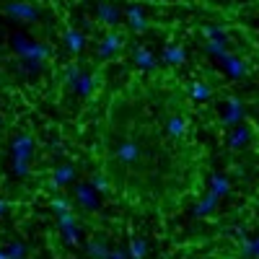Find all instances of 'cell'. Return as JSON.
Wrapping results in <instances>:
<instances>
[{
	"label": "cell",
	"mask_w": 259,
	"mask_h": 259,
	"mask_svg": "<svg viewBox=\"0 0 259 259\" xmlns=\"http://www.w3.org/2000/svg\"><path fill=\"white\" fill-rule=\"evenodd\" d=\"M101 171L112 194L148 212L174 210L194 187V166L182 138L166 130L163 112L150 114L130 96H117L101 124Z\"/></svg>",
	"instance_id": "obj_1"
},
{
	"label": "cell",
	"mask_w": 259,
	"mask_h": 259,
	"mask_svg": "<svg viewBox=\"0 0 259 259\" xmlns=\"http://www.w3.org/2000/svg\"><path fill=\"white\" fill-rule=\"evenodd\" d=\"M75 177H78V168L73 163H60L52 171V182L50 184H52V189H68V187H73Z\"/></svg>",
	"instance_id": "obj_7"
},
{
	"label": "cell",
	"mask_w": 259,
	"mask_h": 259,
	"mask_svg": "<svg viewBox=\"0 0 259 259\" xmlns=\"http://www.w3.org/2000/svg\"><path fill=\"white\" fill-rule=\"evenodd\" d=\"M112 251V246L106 244L104 236H94V239L85 244V254H89V259H106Z\"/></svg>",
	"instance_id": "obj_9"
},
{
	"label": "cell",
	"mask_w": 259,
	"mask_h": 259,
	"mask_svg": "<svg viewBox=\"0 0 259 259\" xmlns=\"http://www.w3.org/2000/svg\"><path fill=\"white\" fill-rule=\"evenodd\" d=\"M94 83H96V78L85 73V75H80V78H78V83H75V91H78L83 99H89V96H91V91H94Z\"/></svg>",
	"instance_id": "obj_14"
},
{
	"label": "cell",
	"mask_w": 259,
	"mask_h": 259,
	"mask_svg": "<svg viewBox=\"0 0 259 259\" xmlns=\"http://www.w3.org/2000/svg\"><path fill=\"white\" fill-rule=\"evenodd\" d=\"M57 226H60V231L65 233V241H68V244H78V241H80V221H78L75 210H70V212H57Z\"/></svg>",
	"instance_id": "obj_4"
},
{
	"label": "cell",
	"mask_w": 259,
	"mask_h": 259,
	"mask_svg": "<svg viewBox=\"0 0 259 259\" xmlns=\"http://www.w3.org/2000/svg\"><path fill=\"white\" fill-rule=\"evenodd\" d=\"M6 254H8V259H24L26 256V246L21 244V241H11L6 246Z\"/></svg>",
	"instance_id": "obj_17"
},
{
	"label": "cell",
	"mask_w": 259,
	"mask_h": 259,
	"mask_svg": "<svg viewBox=\"0 0 259 259\" xmlns=\"http://www.w3.org/2000/svg\"><path fill=\"white\" fill-rule=\"evenodd\" d=\"M3 13L11 21H16V24H34V21H39V16H41L39 8L26 3V0H11V3L3 6Z\"/></svg>",
	"instance_id": "obj_3"
},
{
	"label": "cell",
	"mask_w": 259,
	"mask_h": 259,
	"mask_svg": "<svg viewBox=\"0 0 259 259\" xmlns=\"http://www.w3.org/2000/svg\"><path fill=\"white\" fill-rule=\"evenodd\" d=\"M83 45H85V41H83V34H80V31H75V29L65 31V47H68L73 55H78V52L83 50Z\"/></svg>",
	"instance_id": "obj_11"
},
{
	"label": "cell",
	"mask_w": 259,
	"mask_h": 259,
	"mask_svg": "<svg viewBox=\"0 0 259 259\" xmlns=\"http://www.w3.org/2000/svg\"><path fill=\"white\" fill-rule=\"evenodd\" d=\"M106 259H130V251H122V249H117V246H114Z\"/></svg>",
	"instance_id": "obj_18"
},
{
	"label": "cell",
	"mask_w": 259,
	"mask_h": 259,
	"mask_svg": "<svg viewBox=\"0 0 259 259\" xmlns=\"http://www.w3.org/2000/svg\"><path fill=\"white\" fill-rule=\"evenodd\" d=\"M124 41H127V36L122 34V31H109L104 39H101V45H99V57L101 60H109V57H114L122 47H124Z\"/></svg>",
	"instance_id": "obj_5"
},
{
	"label": "cell",
	"mask_w": 259,
	"mask_h": 259,
	"mask_svg": "<svg viewBox=\"0 0 259 259\" xmlns=\"http://www.w3.org/2000/svg\"><path fill=\"white\" fill-rule=\"evenodd\" d=\"M70 197H73V205L85 210V212H94L99 207V192L91 182H75Z\"/></svg>",
	"instance_id": "obj_2"
},
{
	"label": "cell",
	"mask_w": 259,
	"mask_h": 259,
	"mask_svg": "<svg viewBox=\"0 0 259 259\" xmlns=\"http://www.w3.org/2000/svg\"><path fill=\"white\" fill-rule=\"evenodd\" d=\"M34 138L31 135H26V133H21L16 140H13V145H11V153H13V161H24V163H29L31 161V156H34Z\"/></svg>",
	"instance_id": "obj_6"
},
{
	"label": "cell",
	"mask_w": 259,
	"mask_h": 259,
	"mask_svg": "<svg viewBox=\"0 0 259 259\" xmlns=\"http://www.w3.org/2000/svg\"><path fill=\"white\" fill-rule=\"evenodd\" d=\"M52 207H55L57 212H70V210H75L73 197H68V194H57V197H52Z\"/></svg>",
	"instance_id": "obj_15"
},
{
	"label": "cell",
	"mask_w": 259,
	"mask_h": 259,
	"mask_svg": "<svg viewBox=\"0 0 259 259\" xmlns=\"http://www.w3.org/2000/svg\"><path fill=\"white\" fill-rule=\"evenodd\" d=\"M96 21H101L104 26H117L122 21V11L112 3H106V0H101L96 6Z\"/></svg>",
	"instance_id": "obj_8"
},
{
	"label": "cell",
	"mask_w": 259,
	"mask_h": 259,
	"mask_svg": "<svg viewBox=\"0 0 259 259\" xmlns=\"http://www.w3.org/2000/svg\"><path fill=\"white\" fill-rule=\"evenodd\" d=\"M0 215H6V202L0 200Z\"/></svg>",
	"instance_id": "obj_20"
},
{
	"label": "cell",
	"mask_w": 259,
	"mask_h": 259,
	"mask_svg": "<svg viewBox=\"0 0 259 259\" xmlns=\"http://www.w3.org/2000/svg\"><path fill=\"white\" fill-rule=\"evenodd\" d=\"M127 24H130V29H133L135 34H143V31L148 29L145 16H143L140 8H135V6H130V8H127Z\"/></svg>",
	"instance_id": "obj_10"
},
{
	"label": "cell",
	"mask_w": 259,
	"mask_h": 259,
	"mask_svg": "<svg viewBox=\"0 0 259 259\" xmlns=\"http://www.w3.org/2000/svg\"><path fill=\"white\" fill-rule=\"evenodd\" d=\"M163 60H166L168 65H182V62H184V50H182V47H166Z\"/></svg>",
	"instance_id": "obj_16"
},
{
	"label": "cell",
	"mask_w": 259,
	"mask_h": 259,
	"mask_svg": "<svg viewBox=\"0 0 259 259\" xmlns=\"http://www.w3.org/2000/svg\"><path fill=\"white\" fill-rule=\"evenodd\" d=\"M133 60L138 62V68H143V70H150L156 65V57L150 55V50H145V47H138L135 52H133Z\"/></svg>",
	"instance_id": "obj_12"
},
{
	"label": "cell",
	"mask_w": 259,
	"mask_h": 259,
	"mask_svg": "<svg viewBox=\"0 0 259 259\" xmlns=\"http://www.w3.org/2000/svg\"><path fill=\"white\" fill-rule=\"evenodd\" d=\"M228 68H231L233 73H241V70H244V68H241V65L236 62V60H228Z\"/></svg>",
	"instance_id": "obj_19"
},
{
	"label": "cell",
	"mask_w": 259,
	"mask_h": 259,
	"mask_svg": "<svg viewBox=\"0 0 259 259\" xmlns=\"http://www.w3.org/2000/svg\"><path fill=\"white\" fill-rule=\"evenodd\" d=\"M127 251H130V259H143V256H145V244H143L140 236L130 233V239H127Z\"/></svg>",
	"instance_id": "obj_13"
}]
</instances>
